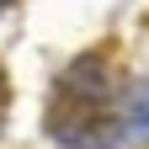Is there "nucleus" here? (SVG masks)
<instances>
[{"label": "nucleus", "instance_id": "obj_1", "mask_svg": "<svg viewBox=\"0 0 149 149\" xmlns=\"http://www.w3.org/2000/svg\"><path fill=\"white\" fill-rule=\"evenodd\" d=\"M117 85L101 53H85L64 69L48 107V133L69 149H112L117 144Z\"/></svg>", "mask_w": 149, "mask_h": 149}, {"label": "nucleus", "instance_id": "obj_2", "mask_svg": "<svg viewBox=\"0 0 149 149\" xmlns=\"http://www.w3.org/2000/svg\"><path fill=\"white\" fill-rule=\"evenodd\" d=\"M123 128H128V139H149V85H139V91H133Z\"/></svg>", "mask_w": 149, "mask_h": 149}, {"label": "nucleus", "instance_id": "obj_3", "mask_svg": "<svg viewBox=\"0 0 149 149\" xmlns=\"http://www.w3.org/2000/svg\"><path fill=\"white\" fill-rule=\"evenodd\" d=\"M0 117H6V85H0Z\"/></svg>", "mask_w": 149, "mask_h": 149}, {"label": "nucleus", "instance_id": "obj_4", "mask_svg": "<svg viewBox=\"0 0 149 149\" xmlns=\"http://www.w3.org/2000/svg\"><path fill=\"white\" fill-rule=\"evenodd\" d=\"M6 6H11V0H0V11H6Z\"/></svg>", "mask_w": 149, "mask_h": 149}]
</instances>
